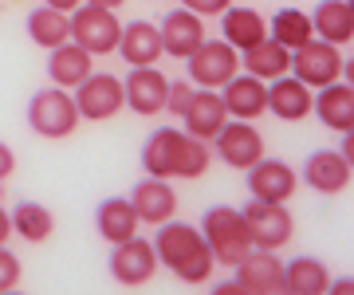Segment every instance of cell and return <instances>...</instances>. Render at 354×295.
<instances>
[{"instance_id": "33", "label": "cell", "mask_w": 354, "mask_h": 295, "mask_svg": "<svg viewBox=\"0 0 354 295\" xmlns=\"http://www.w3.org/2000/svg\"><path fill=\"white\" fill-rule=\"evenodd\" d=\"M189 95H193L189 79H185V83H174V79H169V91H165V111L181 118V111H185V103H189Z\"/></svg>"}, {"instance_id": "38", "label": "cell", "mask_w": 354, "mask_h": 295, "mask_svg": "<svg viewBox=\"0 0 354 295\" xmlns=\"http://www.w3.org/2000/svg\"><path fill=\"white\" fill-rule=\"evenodd\" d=\"M44 4H48V8H59V12L71 16V12L79 8V4H83V0H44Z\"/></svg>"}, {"instance_id": "14", "label": "cell", "mask_w": 354, "mask_h": 295, "mask_svg": "<svg viewBox=\"0 0 354 295\" xmlns=\"http://www.w3.org/2000/svg\"><path fill=\"white\" fill-rule=\"evenodd\" d=\"M225 103H221V91H209V87H197L189 95V103H185V111H181V122H185V134H193V138L201 142H213V134L221 126H225Z\"/></svg>"}, {"instance_id": "30", "label": "cell", "mask_w": 354, "mask_h": 295, "mask_svg": "<svg viewBox=\"0 0 354 295\" xmlns=\"http://www.w3.org/2000/svg\"><path fill=\"white\" fill-rule=\"evenodd\" d=\"M8 220H12V232L20 236V240H28V244H44L51 232H55L51 209H44L39 201H20V205L8 213Z\"/></svg>"}, {"instance_id": "17", "label": "cell", "mask_w": 354, "mask_h": 295, "mask_svg": "<svg viewBox=\"0 0 354 295\" xmlns=\"http://www.w3.org/2000/svg\"><path fill=\"white\" fill-rule=\"evenodd\" d=\"M158 36H162V52L174 55V59H185V55L197 48L205 39V20L189 8H174V12L162 16V28H158Z\"/></svg>"}, {"instance_id": "16", "label": "cell", "mask_w": 354, "mask_h": 295, "mask_svg": "<svg viewBox=\"0 0 354 295\" xmlns=\"http://www.w3.org/2000/svg\"><path fill=\"white\" fill-rule=\"evenodd\" d=\"M299 178H304L315 193H327L330 197V193H342L346 185H351L354 166L339 154V150H315V154H307Z\"/></svg>"}, {"instance_id": "10", "label": "cell", "mask_w": 354, "mask_h": 295, "mask_svg": "<svg viewBox=\"0 0 354 295\" xmlns=\"http://www.w3.org/2000/svg\"><path fill=\"white\" fill-rule=\"evenodd\" d=\"M241 213H244V220H248V232H252L256 248H272V252H279V248L291 240V232H295L291 213L283 209V201H256L252 197Z\"/></svg>"}, {"instance_id": "13", "label": "cell", "mask_w": 354, "mask_h": 295, "mask_svg": "<svg viewBox=\"0 0 354 295\" xmlns=\"http://www.w3.org/2000/svg\"><path fill=\"white\" fill-rule=\"evenodd\" d=\"M244 173H248L244 181H248V193L256 201H288L295 185H299V173L288 162H276V158H260Z\"/></svg>"}, {"instance_id": "28", "label": "cell", "mask_w": 354, "mask_h": 295, "mask_svg": "<svg viewBox=\"0 0 354 295\" xmlns=\"http://www.w3.org/2000/svg\"><path fill=\"white\" fill-rule=\"evenodd\" d=\"M327 283H330V272L315 256H295L291 264H283V292L291 295H323Z\"/></svg>"}, {"instance_id": "40", "label": "cell", "mask_w": 354, "mask_h": 295, "mask_svg": "<svg viewBox=\"0 0 354 295\" xmlns=\"http://www.w3.org/2000/svg\"><path fill=\"white\" fill-rule=\"evenodd\" d=\"M12 236V220H8V213H4V205H0V244Z\"/></svg>"}, {"instance_id": "19", "label": "cell", "mask_w": 354, "mask_h": 295, "mask_svg": "<svg viewBox=\"0 0 354 295\" xmlns=\"http://www.w3.org/2000/svg\"><path fill=\"white\" fill-rule=\"evenodd\" d=\"M114 52L127 59V67H150L162 59V36H158V24L150 20H130L118 32V48Z\"/></svg>"}, {"instance_id": "39", "label": "cell", "mask_w": 354, "mask_h": 295, "mask_svg": "<svg viewBox=\"0 0 354 295\" xmlns=\"http://www.w3.org/2000/svg\"><path fill=\"white\" fill-rule=\"evenodd\" d=\"M327 292H335V295H351V292H354V280H330V283H327Z\"/></svg>"}, {"instance_id": "20", "label": "cell", "mask_w": 354, "mask_h": 295, "mask_svg": "<svg viewBox=\"0 0 354 295\" xmlns=\"http://www.w3.org/2000/svg\"><path fill=\"white\" fill-rule=\"evenodd\" d=\"M232 272L241 276L244 292H260V295L283 292V264H279V256L272 248H252Z\"/></svg>"}, {"instance_id": "11", "label": "cell", "mask_w": 354, "mask_h": 295, "mask_svg": "<svg viewBox=\"0 0 354 295\" xmlns=\"http://www.w3.org/2000/svg\"><path fill=\"white\" fill-rule=\"evenodd\" d=\"M106 268H111V276H114L118 287H142V283H150L153 272H158V252H153L150 240L130 236V240L114 244Z\"/></svg>"}, {"instance_id": "4", "label": "cell", "mask_w": 354, "mask_h": 295, "mask_svg": "<svg viewBox=\"0 0 354 295\" xmlns=\"http://www.w3.org/2000/svg\"><path fill=\"white\" fill-rule=\"evenodd\" d=\"M28 126L39 138H67L79 126V106L64 87H44L28 99Z\"/></svg>"}, {"instance_id": "6", "label": "cell", "mask_w": 354, "mask_h": 295, "mask_svg": "<svg viewBox=\"0 0 354 295\" xmlns=\"http://www.w3.org/2000/svg\"><path fill=\"white\" fill-rule=\"evenodd\" d=\"M118 32H122V24H118L114 8H99V4H87L83 0L75 12H71V39L91 55H114Z\"/></svg>"}, {"instance_id": "7", "label": "cell", "mask_w": 354, "mask_h": 295, "mask_svg": "<svg viewBox=\"0 0 354 295\" xmlns=\"http://www.w3.org/2000/svg\"><path fill=\"white\" fill-rule=\"evenodd\" d=\"M288 71L299 79V83H307L311 91H319V87H327V83H335V79H342V52L335 44H327V39L311 36L304 48L291 52Z\"/></svg>"}, {"instance_id": "35", "label": "cell", "mask_w": 354, "mask_h": 295, "mask_svg": "<svg viewBox=\"0 0 354 295\" xmlns=\"http://www.w3.org/2000/svg\"><path fill=\"white\" fill-rule=\"evenodd\" d=\"M12 169H16V154H12V146H4V142H0V185H4V181L12 178Z\"/></svg>"}, {"instance_id": "27", "label": "cell", "mask_w": 354, "mask_h": 295, "mask_svg": "<svg viewBox=\"0 0 354 295\" xmlns=\"http://www.w3.org/2000/svg\"><path fill=\"white\" fill-rule=\"evenodd\" d=\"M241 67L248 71V75H256V79H264V83H272L276 75H288L291 52L283 48V44H276L272 36H264L260 44H252L248 52H241Z\"/></svg>"}, {"instance_id": "12", "label": "cell", "mask_w": 354, "mask_h": 295, "mask_svg": "<svg viewBox=\"0 0 354 295\" xmlns=\"http://www.w3.org/2000/svg\"><path fill=\"white\" fill-rule=\"evenodd\" d=\"M165 91H169V79L158 71V67H130V75L122 79V103L134 111V115H162L165 111Z\"/></svg>"}, {"instance_id": "31", "label": "cell", "mask_w": 354, "mask_h": 295, "mask_svg": "<svg viewBox=\"0 0 354 295\" xmlns=\"http://www.w3.org/2000/svg\"><path fill=\"white\" fill-rule=\"evenodd\" d=\"M268 36L276 44H283L288 52H295V48H304L307 39L315 36V28H311V16L299 12V8H279L272 16V24H268Z\"/></svg>"}, {"instance_id": "41", "label": "cell", "mask_w": 354, "mask_h": 295, "mask_svg": "<svg viewBox=\"0 0 354 295\" xmlns=\"http://www.w3.org/2000/svg\"><path fill=\"white\" fill-rule=\"evenodd\" d=\"M87 4H99V8H118V4H127V0H87Z\"/></svg>"}, {"instance_id": "26", "label": "cell", "mask_w": 354, "mask_h": 295, "mask_svg": "<svg viewBox=\"0 0 354 295\" xmlns=\"http://www.w3.org/2000/svg\"><path fill=\"white\" fill-rule=\"evenodd\" d=\"M268 36V20L256 8H236V4H228L225 12H221V39L232 44L236 52H248L252 44Z\"/></svg>"}, {"instance_id": "22", "label": "cell", "mask_w": 354, "mask_h": 295, "mask_svg": "<svg viewBox=\"0 0 354 295\" xmlns=\"http://www.w3.org/2000/svg\"><path fill=\"white\" fill-rule=\"evenodd\" d=\"M311 111L319 115V122L330 130H354V83H327L319 87V99H311Z\"/></svg>"}, {"instance_id": "25", "label": "cell", "mask_w": 354, "mask_h": 295, "mask_svg": "<svg viewBox=\"0 0 354 295\" xmlns=\"http://www.w3.org/2000/svg\"><path fill=\"white\" fill-rule=\"evenodd\" d=\"M95 229L106 244H122L130 236H138V213L130 205V197H106L95 209Z\"/></svg>"}, {"instance_id": "2", "label": "cell", "mask_w": 354, "mask_h": 295, "mask_svg": "<svg viewBox=\"0 0 354 295\" xmlns=\"http://www.w3.org/2000/svg\"><path fill=\"white\" fill-rule=\"evenodd\" d=\"M150 244H153V252H158V264L169 268L181 283H189V287L209 283L216 260H213V252H209V244H205L201 229H193L185 220L169 217V220L158 225V236H153Z\"/></svg>"}, {"instance_id": "8", "label": "cell", "mask_w": 354, "mask_h": 295, "mask_svg": "<svg viewBox=\"0 0 354 295\" xmlns=\"http://www.w3.org/2000/svg\"><path fill=\"white\" fill-rule=\"evenodd\" d=\"M213 154L225 162L228 169H248L252 162L264 158V138H260V130L252 122H244V118H225V126L213 134Z\"/></svg>"}, {"instance_id": "18", "label": "cell", "mask_w": 354, "mask_h": 295, "mask_svg": "<svg viewBox=\"0 0 354 295\" xmlns=\"http://www.w3.org/2000/svg\"><path fill=\"white\" fill-rule=\"evenodd\" d=\"M221 103H225L228 118H244V122H252L268 111V83L256 75H232L225 83V95H221Z\"/></svg>"}, {"instance_id": "29", "label": "cell", "mask_w": 354, "mask_h": 295, "mask_svg": "<svg viewBox=\"0 0 354 295\" xmlns=\"http://www.w3.org/2000/svg\"><path fill=\"white\" fill-rule=\"evenodd\" d=\"M28 28V39L32 44H39V48H55V44H64V39H71V16L59 12V8H48V4H39V8H32L24 20Z\"/></svg>"}, {"instance_id": "21", "label": "cell", "mask_w": 354, "mask_h": 295, "mask_svg": "<svg viewBox=\"0 0 354 295\" xmlns=\"http://www.w3.org/2000/svg\"><path fill=\"white\" fill-rule=\"evenodd\" d=\"M311 87L307 83H299V79L291 75H276L272 83H268V111L276 118H283V122H299V118L311 115Z\"/></svg>"}, {"instance_id": "23", "label": "cell", "mask_w": 354, "mask_h": 295, "mask_svg": "<svg viewBox=\"0 0 354 295\" xmlns=\"http://www.w3.org/2000/svg\"><path fill=\"white\" fill-rule=\"evenodd\" d=\"M311 28L319 39H327L335 48L354 39V4L351 0H319L311 12Z\"/></svg>"}, {"instance_id": "32", "label": "cell", "mask_w": 354, "mask_h": 295, "mask_svg": "<svg viewBox=\"0 0 354 295\" xmlns=\"http://www.w3.org/2000/svg\"><path fill=\"white\" fill-rule=\"evenodd\" d=\"M16 287H20V256L0 244V292H16Z\"/></svg>"}, {"instance_id": "34", "label": "cell", "mask_w": 354, "mask_h": 295, "mask_svg": "<svg viewBox=\"0 0 354 295\" xmlns=\"http://www.w3.org/2000/svg\"><path fill=\"white\" fill-rule=\"evenodd\" d=\"M232 0H181V8H189L197 16H221Z\"/></svg>"}, {"instance_id": "37", "label": "cell", "mask_w": 354, "mask_h": 295, "mask_svg": "<svg viewBox=\"0 0 354 295\" xmlns=\"http://www.w3.org/2000/svg\"><path fill=\"white\" fill-rule=\"evenodd\" d=\"M216 295H225V292H244V283H241V276H236V272H232V276H228V280H221L213 287Z\"/></svg>"}, {"instance_id": "9", "label": "cell", "mask_w": 354, "mask_h": 295, "mask_svg": "<svg viewBox=\"0 0 354 295\" xmlns=\"http://www.w3.org/2000/svg\"><path fill=\"white\" fill-rule=\"evenodd\" d=\"M75 106H79V118H91V122H102V118H114L122 111V79L111 75V71H91L83 83H75Z\"/></svg>"}, {"instance_id": "3", "label": "cell", "mask_w": 354, "mask_h": 295, "mask_svg": "<svg viewBox=\"0 0 354 295\" xmlns=\"http://www.w3.org/2000/svg\"><path fill=\"white\" fill-rule=\"evenodd\" d=\"M201 236H205V244H209L213 260H216V264H225V268H236V264H241V260L256 248L244 213H241V209H232V205L205 209Z\"/></svg>"}, {"instance_id": "5", "label": "cell", "mask_w": 354, "mask_h": 295, "mask_svg": "<svg viewBox=\"0 0 354 295\" xmlns=\"http://www.w3.org/2000/svg\"><path fill=\"white\" fill-rule=\"evenodd\" d=\"M236 71H241V52L232 44H225V39H201L185 55V79L197 83V87L221 91Z\"/></svg>"}, {"instance_id": "1", "label": "cell", "mask_w": 354, "mask_h": 295, "mask_svg": "<svg viewBox=\"0 0 354 295\" xmlns=\"http://www.w3.org/2000/svg\"><path fill=\"white\" fill-rule=\"evenodd\" d=\"M209 162H213V146L177 126H158L146 138V146H142V169L150 178L197 181V178H205Z\"/></svg>"}, {"instance_id": "36", "label": "cell", "mask_w": 354, "mask_h": 295, "mask_svg": "<svg viewBox=\"0 0 354 295\" xmlns=\"http://www.w3.org/2000/svg\"><path fill=\"white\" fill-rule=\"evenodd\" d=\"M339 154L354 166V130H342V142H339Z\"/></svg>"}, {"instance_id": "15", "label": "cell", "mask_w": 354, "mask_h": 295, "mask_svg": "<svg viewBox=\"0 0 354 295\" xmlns=\"http://www.w3.org/2000/svg\"><path fill=\"white\" fill-rule=\"evenodd\" d=\"M130 205L138 213V225H162L177 213V193L165 178H146L130 189Z\"/></svg>"}, {"instance_id": "24", "label": "cell", "mask_w": 354, "mask_h": 295, "mask_svg": "<svg viewBox=\"0 0 354 295\" xmlns=\"http://www.w3.org/2000/svg\"><path fill=\"white\" fill-rule=\"evenodd\" d=\"M91 59H95V55L83 52L75 39H64V44H55L51 55H48V79L55 87L71 91L75 83H83V79L91 75Z\"/></svg>"}]
</instances>
